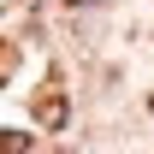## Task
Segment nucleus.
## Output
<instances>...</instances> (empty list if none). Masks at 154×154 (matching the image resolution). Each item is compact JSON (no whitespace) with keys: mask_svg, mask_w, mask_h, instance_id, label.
Segmentation results:
<instances>
[{"mask_svg":"<svg viewBox=\"0 0 154 154\" xmlns=\"http://www.w3.org/2000/svg\"><path fill=\"white\" fill-rule=\"evenodd\" d=\"M0 154H30V136L24 131H0Z\"/></svg>","mask_w":154,"mask_h":154,"instance_id":"nucleus-2","label":"nucleus"},{"mask_svg":"<svg viewBox=\"0 0 154 154\" xmlns=\"http://www.w3.org/2000/svg\"><path fill=\"white\" fill-rule=\"evenodd\" d=\"M12 65H18V48H12V42H0V77L12 71Z\"/></svg>","mask_w":154,"mask_h":154,"instance_id":"nucleus-3","label":"nucleus"},{"mask_svg":"<svg viewBox=\"0 0 154 154\" xmlns=\"http://www.w3.org/2000/svg\"><path fill=\"white\" fill-rule=\"evenodd\" d=\"M148 113H154V95H148Z\"/></svg>","mask_w":154,"mask_h":154,"instance_id":"nucleus-5","label":"nucleus"},{"mask_svg":"<svg viewBox=\"0 0 154 154\" xmlns=\"http://www.w3.org/2000/svg\"><path fill=\"white\" fill-rule=\"evenodd\" d=\"M71 6H89V0H71Z\"/></svg>","mask_w":154,"mask_h":154,"instance_id":"nucleus-4","label":"nucleus"},{"mask_svg":"<svg viewBox=\"0 0 154 154\" xmlns=\"http://www.w3.org/2000/svg\"><path fill=\"white\" fill-rule=\"evenodd\" d=\"M36 119H42V131H59V125L71 119V107H65V95H54V89H48V95L36 101Z\"/></svg>","mask_w":154,"mask_h":154,"instance_id":"nucleus-1","label":"nucleus"}]
</instances>
